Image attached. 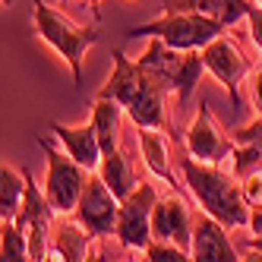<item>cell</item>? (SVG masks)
<instances>
[{
  "instance_id": "cell-31",
  "label": "cell",
  "mask_w": 262,
  "mask_h": 262,
  "mask_svg": "<svg viewBox=\"0 0 262 262\" xmlns=\"http://www.w3.org/2000/svg\"><path fill=\"white\" fill-rule=\"evenodd\" d=\"M89 4H98V0H89Z\"/></svg>"
},
{
  "instance_id": "cell-18",
  "label": "cell",
  "mask_w": 262,
  "mask_h": 262,
  "mask_svg": "<svg viewBox=\"0 0 262 262\" xmlns=\"http://www.w3.org/2000/svg\"><path fill=\"white\" fill-rule=\"evenodd\" d=\"M120 120H123V107L111 98H95L92 107V126H95V136L101 145V155L120 148Z\"/></svg>"
},
{
  "instance_id": "cell-10",
  "label": "cell",
  "mask_w": 262,
  "mask_h": 262,
  "mask_svg": "<svg viewBox=\"0 0 262 262\" xmlns=\"http://www.w3.org/2000/svg\"><path fill=\"white\" fill-rule=\"evenodd\" d=\"M186 155H193L196 161H205V164H224L231 158V148H234V139H228L221 133V126L215 120V114L209 111V104H199L196 117L186 129Z\"/></svg>"
},
{
  "instance_id": "cell-26",
  "label": "cell",
  "mask_w": 262,
  "mask_h": 262,
  "mask_svg": "<svg viewBox=\"0 0 262 262\" xmlns=\"http://www.w3.org/2000/svg\"><path fill=\"white\" fill-rule=\"evenodd\" d=\"M234 142L240 145H253L262 152V114H256V120H250L247 126H240L237 133H234Z\"/></svg>"
},
{
  "instance_id": "cell-17",
  "label": "cell",
  "mask_w": 262,
  "mask_h": 262,
  "mask_svg": "<svg viewBox=\"0 0 262 262\" xmlns=\"http://www.w3.org/2000/svg\"><path fill=\"white\" fill-rule=\"evenodd\" d=\"M95 174L107 183V190L114 193L120 202L136 190V171H133V161L126 158L123 148H114V152L101 155V161H98V167H95Z\"/></svg>"
},
{
  "instance_id": "cell-23",
  "label": "cell",
  "mask_w": 262,
  "mask_h": 262,
  "mask_svg": "<svg viewBox=\"0 0 262 262\" xmlns=\"http://www.w3.org/2000/svg\"><path fill=\"white\" fill-rule=\"evenodd\" d=\"M142 259H148V262H186V259H190V253H186L183 247H177V243L152 240L142 250Z\"/></svg>"
},
{
  "instance_id": "cell-6",
  "label": "cell",
  "mask_w": 262,
  "mask_h": 262,
  "mask_svg": "<svg viewBox=\"0 0 262 262\" xmlns=\"http://www.w3.org/2000/svg\"><path fill=\"white\" fill-rule=\"evenodd\" d=\"M158 193L152 183H136V190L120 202L117 224H114V237L120 240L123 250L142 253L152 243V205Z\"/></svg>"
},
{
  "instance_id": "cell-21",
  "label": "cell",
  "mask_w": 262,
  "mask_h": 262,
  "mask_svg": "<svg viewBox=\"0 0 262 262\" xmlns=\"http://www.w3.org/2000/svg\"><path fill=\"white\" fill-rule=\"evenodd\" d=\"M202 73H205V63H202V51H183V60L174 73V95L177 101H186L196 92L199 79H202Z\"/></svg>"
},
{
  "instance_id": "cell-2",
  "label": "cell",
  "mask_w": 262,
  "mask_h": 262,
  "mask_svg": "<svg viewBox=\"0 0 262 262\" xmlns=\"http://www.w3.org/2000/svg\"><path fill=\"white\" fill-rule=\"evenodd\" d=\"M177 167L202 212L215 215L228 231L250 224V205L240 193V183L221 164H205V161H196L193 155H180Z\"/></svg>"
},
{
  "instance_id": "cell-25",
  "label": "cell",
  "mask_w": 262,
  "mask_h": 262,
  "mask_svg": "<svg viewBox=\"0 0 262 262\" xmlns=\"http://www.w3.org/2000/svg\"><path fill=\"white\" fill-rule=\"evenodd\" d=\"M240 193H243V199H247L250 209H259L262 205V164L240 177Z\"/></svg>"
},
{
  "instance_id": "cell-28",
  "label": "cell",
  "mask_w": 262,
  "mask_h": 262,
  "mask_svg": "<svg viewBox=\"0 0 262 262\" xmlns=\"http://www.w3.org/2000/svg\"><path fill=\"white\" fill-rule=\"evenodd\" d=\"M247 23H250V38H253V45L262 51V7H259V4H250Z\"/></svg>"
},
{
  "instance_id": "cell-1",
  "label": "cell",
  "mask_w": 262,
  "mask_h": 262,
  "mask_svg": "<svg viewBox=\"0 0 262 262\" xmlns=\"http://www.w3.org/2000/svg\"><path fill=\"white\" fill-rule=\"evenodd\" d=\"M174 95L171 82L145 70L139 60H129L123 51H114V70L95 98H111L136 126H167V98Z\"/></svg>"
},
{
  "instance_id": "cell-15",
  "label": "cell",
  "mask_w": 262,
  "mask_h": 262,
  "mask_svg": "<svg viewBox=\"0 0 262 262\" xmlns=\"http://www.w3.org/2000/svg\"><path fill=\"white\" fill-rule=\"evenodd\" d=\"M54 136L60 139V145L67 148V155L73 161H79L85 171H95L98 161H101V145H98V136H95V126L89 123H79V126H63V123H51Z\"/></svg>"
},
{
  "instance_id": "cell-5",
  "label": "cell",
  "mask_w": 262,
  "mask_h": 262,
  "mask_svg": "<svg viewBox=\"0 0 262 262\" xmlns=\"http://www.w3.org/2000/svg\"><path fill=\"white\" fill-rule=\"evenodd\" d=\"M45 155H48V174H45V199L54 209V215H73L76 202L82 196V186L89 171L67 155V148H54L48 139H38Z\"/></svg>"
},
{
  "instance_id": "cell-8",
  "label": "cell",
  "mask_w": 262,
  "mask_h": 262,
  "mask_svg": "<svg viewBox=\"0 0 262 262\" xmlns=\"http://www.w3.org/2000/svg\"><path fill=\"white\" fill-rule=\"evenodd\" d=\"M202 63L205 70L218 79V85L228 89V95L234 98V104L240 101V89L250 76V63L243 57V51L234 38H228V32H221L218 38H212L202 48Z\"/></svg>"
},
{
  "instance_id": "cell-4",
  "label": "cell",
  "mask_w": 262,
  "mask_h": 262,
  "mask_svg": "<svg viewBox=\"0 0 262 262\" xmlns=\"http://www.w3.org/2000/svg\"><path fill=\"white\" fill-rule=\"evenodd\" d=\"M228 32L218 19L199 13H164L152 23H142L126 32V38H161L177 51H202L212 38Z\"/></svg>"
},
{
  "instance_id": "cell-19",
  "label": "cell",
  "mask_w": 262,
  "mask_h": 262,
  "mask_svg": "<svg viewBox=\"0 0 262 262\" xmlns=\"http://www.w3.org/2000/svg\"><path fill=\"white\" fill-rule=\"evenodd\" d=\"M26 171H16L10 164H0V221H10L19 215L26 199Z\"/></svg>"
},
{
  "instance_id": "cell-29",
  "label": "cell",
  "mask_w": 262,
  "mask_h": 262,
  "mask_svg": "<svg viewBox=\"0 0 262 262\" xmlns=\"http://www.w3.org/2000/svg\"><path fill=\"white\" fill-rule=\"evenodd\" d=\"M247 228L253 231V237L262 234V205H259V209H250V224H247Z\"/></svg>"
},
{
  "instance_id": "cell-7",
  "label": "cell",
  "mask_w": 262,
  "mask_h": 262,
  "mask_svg": "<svg viewBox=\"0 0 262 262\" xmlns=\"http://www.w3.org/2000/svg\"><path fill=\"white\" fill-rule=\"evenodd\" d=\"M117 212H120V199L107 190V183L95 171H89L82 196L76 202V209H73V218H76L92 237H107V234H114Z\"/></svg>"
},
{
  "instance_id": "cell-12",
  "label": "cell",
  "mask_w": 262,
  "mask_h": 262,
  "mask_svg": "<svg viewBox=\"0 0 262 262\" xmlns=\"http://www.w3.org/2000/svg\"><path fill=\"white\" fill-rule=\"evenodd\" d=\"M190 259L196 262H237V247L228 237V228L209 212L193 218V240H190Z\"/></svg>"
},
{
  "instance_id": "cell-3",
  "label": "cell",
  "mask_w": 262,
  "mask_h": 262,
  "mask_svg": "<svg viewBox=\"0 0 262 262\" xmlns=\"http://www.w3.org/2000/svg\"><path fill=\"white\" fill-rule=\"evenodd\" d=\"M32 23H35V35L60 54V57L67 60L70 73H73V82H82V60L89 48L98 41V32L95 29H82L70 19V16H63L60 10H54L48 4H41V0H35V10H32Z\"/></svg>"
},
{
  "instance_id": "cell-9",
  "label": "cell",
  "mask_w": 262,
  "mask_h": 262,
  "mask_svg": "<svg viewBox=\"0 0 262 262\" xmlns=\"http://www.w3.org/2000/svg\"><path fill=\"white\" fill-rule=\"evenodd\" d=\"M26 177H29V171H26ZM16 224L26 231L29 259H48L51 228H54V209H51L48 199H45V190H38L32 177L26 183V199H23L19 215H16Z\"/></svg>"
},
{
  "instance_id": "cell-14",
  "label": "cell",
  "mask_w": 262,
  "mask_h": 262,
  "mask_svg": "<svg viewBox=\"0 0 262 262\" xmlns=\"http://www.w3.org/2000/svg\"><path fill=\"white\" fill-rule=\"evenodd\" d=\"M60 221H54L51 240L54 247H48V259H92V243L89 231L73 218V215H57Z\"/></svg>"
},
{
  "instance_id": "cell-27",
  "label": "cell",
  "mask_w": 262,
  "mask_h": 262,
  "mask_svg": "<svg viewBox=\"0 0 262 262\" xmlns=\"http://www.w3.org/2000/svg\"><path fill=\"white\" fill-rule=\"evenodd\" d=\"M247 82H250V104L256 114H262V63L247 76Z\"/></svg>"
},
{
  "instance_id": "cell-24",
  "label": "cell",
  "mask_w": 262,
  "mask_h": 262,
  "mask_svg": "<svg viewBox=\"0 0 262 262\" xmlns=\"http://www.w3.org/2000/svg\"><path fill=\"white\" fill-rule=\"evenodd\" d=\"M231 158H234V171H237V177L250 174L253 167L262 164V152H259V148H253V145H240V142H234Z\"/></svg>"
},
{
  "instance_id": "cell-20",
  "label": "cell",
  "mask_w": 262,
  "mask_h": 262,
  "mask_svg": "<svg viewBox=\"0 0 262 262\" xmlns=\"http://www.w3.org/2000/svg\"><path fill=\"white\" fill-rule=\"evenodd\" d=\"M180 60H183V51L164 45L161 38H148V48H145V54L139 57V63H142L145 70L158 73V76H164L167 82H174V73H177ZM171 89H174V85H171Z\"/></svg>"
},
{
  "instance_id": "cell-11",
  "label": "cell",
  "mask_w": 262,
  "mask_h": 262,
  "mask_svg": "<svg viewBox=\"0 0 262 262\" xmlns=\"http://www.w3.org/2000/svg\"><path fill=\"white\" fill-rule=\"evenodd\" d=\"M152 240H167L177 243L190 253V240H193V212L186 199H180L177 193L161 196L152 205Z\"/></svg>"
},
{
  "instance_id": "cell-32",
  "label": "cell",
  "mask_w": 262,
  "mask_h": 262,
  "mask_svg": "<svg viewBox=\"0 0 262 262\" xmlns=\"http://www.w3.org/2000/svg\"><path fill=\"white\" fill-rule=\"evenodd\" d=\"M256 4H259V7H262V0H256Z\"/></svg>"
},
{
  "instance_id": "cell-30",
  "label": "cell",
  "mask_w": 262,
  "mask_h": 262,
  "mask_svg": "<svg viewBox=\"0 0 262 262\" xmlns=\"http://www.w3.org/2000/svg\"><path fill=\"white\" fill-rule=\"evenodd\" d=\"M253 250H259V253H262V234H256V240H253Z\"/></svg>"
},
{
  "instance_id": "cell-16",
  "label": "cell",
  "mask_w": 262,
  "mask_h": 262,
  "mask_svg": "<svg viewBox=\"0 0 262 262\" xmlns=\"http://www.w3.org/2000/svg\"><path fill=\"white\" fill-rule=\"evenodd\" d=\"M164 13H199L212 16L224 29L237 26L240 19H247L250 0H164Z\"/></svg>"
},
{
  "instance_id": "cell-33",
  "label": "cell",
  "mask_w": 262,
  "mask_h": 262,
  "mask_svg": "<svg viewBox=\"0 0 262 262\" xmlns=\"http://www.w3.org/2000/svg\"><path fill=\"white\" fill-rule=\"evenodd\" d=\"M0 4H7V0H0Z\"/></svg>"
},
{
  "instance_id": "cell-34",
  "label": "cell",
  "mask_w": 262,
  "mask_h": 262,
  "mask_svg": "<svg viewBox=\"0 0 262 262\" xmlns=\"http://www.w3.org/2000/svg\"><path fill=\"white\" fill-rule=\"evenodd\" d=\"M60 4H67V0H60Z\"/></svg>"
},
{
  "instance_id": "cell-13",
  "label": "cell",
  "mask_w": 262,
  "mask_h": 262,
  "mask_svg": "<svg viewBox=\"0 0 262 262\" xmlns=\"http://www.w3.org/2000/svg\"><path fill=\"white\" fill-rule=\"evenodd\" d=\"M136 136H139V152L148 174H155L164 183H171L174 190H180V180L171 171V139H167V133L158 126H136Z\"/></svg>"
},
{
  "instance_id": "cell-22",
  "label": "cell",
  "mask_w": 262,
  "mask_h": 262,
  "mask_svg": "<svg viewBox=\"0 0 262 262\" xmlns=\"http://www.w3.org/2000/svg\"><path fill=\"white\" fill-rule=\"evenodd\" d=\"M0 259L7 262L29 259V240H26V231L16 224V218L0 221Z\"/></svg>"
}]
</instances>
